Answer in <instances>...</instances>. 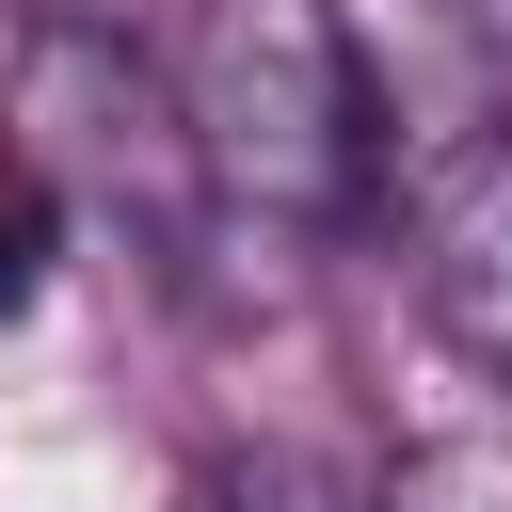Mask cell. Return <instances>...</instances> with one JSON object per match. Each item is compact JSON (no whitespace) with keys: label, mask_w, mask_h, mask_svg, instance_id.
<instances>
[{"label":"cell","mask_w":512,"mask_h":512,"mask_svg":"<svg viewBox=\"0 0 512 512\" xmlns=\"http://www.w3.org/2000/svg\"><path fill=\"white\" fill-rule=\"evenodd\" d=\"M176 112L208 192L256 224H352L384 192V96L336 0H208L176 48Z\"/></svg>","instance_id":"cell-1"},{"label":"cell","mask_w":512,"mask_h":512,"mask_svg":"<svg viewBox=\"0 0 512 512\" xmlns=\"http://www.w3.org/2000/svg\"><path fill=\"white\" fill-rule=\"evenodd\" d=\"M16 160H32L48 192H96V208L144 224V240H192V192H208L176 80H144L112 32H32V48H16Z\"/></svg>","instance_id":"cell-2"},{"label":"cell","mask_w":512,"mask_h":512,"mask_svg":"<svg viewBox=\"0 0 512 512\" xmlns=\"http://www.w3.org/2000/svg\"><path fill=\"white\" fill-rule=\"evenodd\" d=\"M400 288H416V320L480 384H512V128H464V144L416 160V192H400Z\"/></svg>","instance_id":"cell-3"},{"label":"cell","mask_w":512,"mask_h":512,"mask_svg":"<svg viewBox=\"0 0 512 512\" xmlns=\"http://www.w3.org/2000/svg\"><path fill=\"white\" fill-rule=\"evenodd\" d=\"M32 288H48V176L0 144V320H16Z\"/></svg>","instance_id":"cell-4"},{"label":"cell","mask_w":512,"mask_h":512,"mask_svg":"<svg viewBox=\"0 0 512 512\" xmlns=\"http://www.w3.org/2000/svg\"><path fill=\"white\" fill-rule=\"evenodd\" d=\"M464 16H480V32H496V48H512V0H464Z\"/></svg>","instance_id":"cell-5"}]
</instances>
